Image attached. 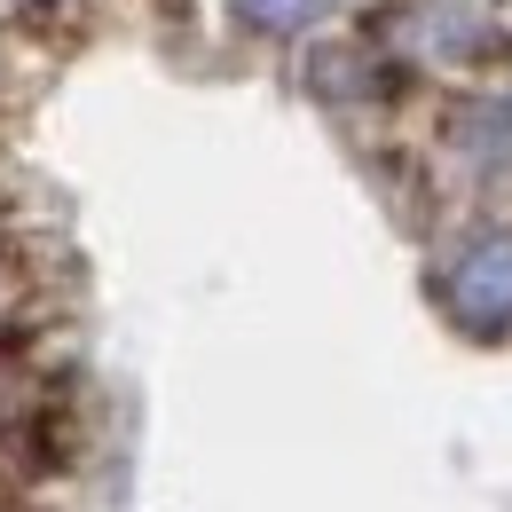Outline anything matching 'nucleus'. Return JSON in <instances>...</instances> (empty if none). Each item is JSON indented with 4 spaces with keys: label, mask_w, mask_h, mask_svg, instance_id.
Returning <instances> with one entry per match:
<instances>
[{
    "label": "nucleus",
    "mask_w": 512,
    "mask_h": 512,
    "mask_svg": "<svg viewBox=\"0 0 512 512\" xmlns=\"http://www.w3.org/2000/svg\"><path fill=\"white\" fill-rule=\"evenodd\" d=\"M449 308L473 331H505L512 323V237H481L449 268Z\"/></svg>",
    "instance_id": "f257e3e1"
},
{
    "label": "nucleus",
    "mask_w": 512,
    "mask_h": 512,
    "mask_svg": "<svg viewBox=\"0 0 512 512\" xmlns=\"http://www.w3.org/2000/svg\"><path fill=\"white\" fill-rule=\"evenodd\" d=\"M323 0H237V16H253L260 32H292V24H308Z\"/></svg>",
    "instance_id": "f03ea898"
}]
</instances>
